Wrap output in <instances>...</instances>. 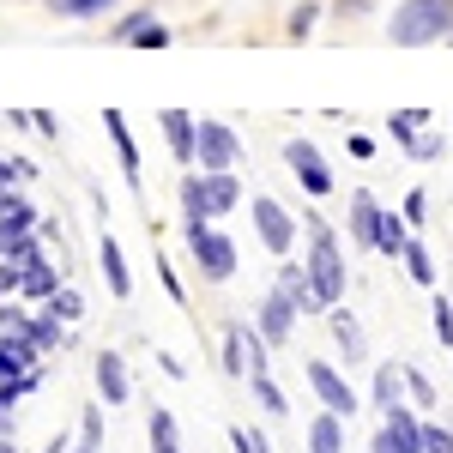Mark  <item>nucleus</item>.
<instances>
[{
  "label": "nucleus",
  "instance_id": "nucleus-1",
  "mask_svg": "<svg viewBox=\"0 0 453 453\" xmlns=\"http://www.w3.org/2000/svg\"><path fill=\"white\" fill-rule=\"evenodd\" d=\"M303 242H309V254H303V266H309V290H314V314H326L333 303H345V242H339V230L320 218V211H303Z\"/></svg>",
  "mask_w": 453,
  "mask_h": 453
},
{
  "label": "nucleus",
  "instance_id": "nucleus-2",
  "mask_svg": "<svg viewBox=\"0 0 453 453\" xmlns=\"http://www.w3.org/2000/svg\"><path fill=\"white\" fill-rule=\"evenodd\" d=\"M393 49H435L453 36V0H393L387 19Z\"/></svg>",
  "mask_w": 453,
  "mask_h": 453
},
{
  "label": "nucleus",
  "instance_id": "nucleus-3",
  "mask_svg": "<svg viewBox=\"0 0 453 453\" xmlns=\"http://www.w3.org/2000/svg\"><path fill=\"white\" fill-rule=\"evenodd\" d=\"M248 218H254V236H260V248H266L273 260H290V254H296L303 218L284 206V200H273V194H254V200H248Z\"/></svg>",
  "mask_w": 453,
  "mask_h": 453
},
{
  "label": "nucleus",
  "instance_id": "nucleus-4",
  "mask_svg": "<svg viewBox=\"0 0 453 453\" xmlns=\"http://www.w3.org/2000/svg\"><path fill=\"white\" fill-rule=\"evenodd\" d=\"M181 242H188V260H194V273H200L206 284H230L236 273H242V248L230 242L218 224H211V230H194V236H181Z\"/></svg>",
  "mask_w": 453,
  "mask_h": 453
},
{
  "label": "nucleus",
  "instance_id": "nucleus-5",
  "mask_svg": "<svg viewBox=\"0 0 453 453\" xmlns=\"http://www.w3.org/2000/svg\"><path fill=\"white\" fill-rule=\"evenodd\" d=\"M303 381H309V393L320 399V411H339V418H357V387H350V375L339 369V363H326V357H309L303 363Z\"/></svg>",
  "mask_w": 453,
  "mask_h": 453
},
{
  "label": "nucleus",
  "instance_id": "nucleus-6",
  "mask_svg": "<svg viewBox=\"0 0 453 453\" xmlns=\"http://www.w3.org/2000/svg\"><path fill=\"white\" fill-rule=\"evenodd\" d=\"M284 170L296 175V188H303L309 200H326V194L339 188V181H333V164H326V151H320L314 140H303V134L284 140Z\"/></svg>",
  "mask_w": 453,
  "mask_h": 453
},
{
  "label": "nucleus",
  "instance_id": "nucleus-7",
  "mask_svg": "<svg viewBox=\"0 0 453 453\" xmlns=\"http://www.w3.org/2000/svg\"><path fill=\"white\" fill-rule=\"evenodd\" d=\"M296 320H303V303H296L290 290H279V284H273V290L260 296V314H254V333H260V339H266L273 350H284L290 339H296Z\"/></svg>",
  "mask_w": 453,
  "mask_h": 453
},
{
  "label": "nucleus",
  "instance_id": "nucleus-8",
  "mask_svg": "<svg viewBox=\"0 0 453 453\" xmlns=\"http://www.w3.org/2000/svg\"><path fill=\"white\" fill-rule=\"evenodd\" d=\"M242 164V134L230 121H200V145H194V170H236Z\"/></svg>",
  "mask_w": 453,
  "mask_h": 453
},
{
  "label": "nucleus",
  "instance_id": "nucleus-9",
  "mask_svg": "<svg viewBox=\"0 0 453 453\" xmlns=\"http://www.w3.org/2000/svg\"><path fill=\"white\" fill-rule=\"evenodd\" d=\"M175 206H181V236L218 224V211H211V200H206V175L200 170H181V181H175Z\"/></svg>",
  "mask_w": 453,
  "mask_h": 453
},
{
  "label": "nucleus",
  "instance_id": "nucleus-10",
  "mask_svg": "<svg viewBox=\"0 0 453 453\" xmlns=\"http://www.w3.org/2000/svg\"><path fill=\"white\" fill-rule=\"evenodd\" d=\"M157 127H164V145H170L175 170H194V145H200V115H194V109H164V115H157Z\"/></svg>",
  "mask_w": 453,
  "mask_h": 453
},
{
  "label": "nucleus",
  "instance_id": "nucleus-11",
  "mask_svg": "<svg viewBox=\"0 0 453 453\" xmlns=\"http://www.w3.org/2000/svg\"><path fill=\"white\" fill-rule=\"evenodd\" d=\"M326 320V333H333V345H339V357H345V369H357L363 357H369V339H363V320L345 309V303H333V309L320 314Z\"/></svg>",
  "mask_w": 453,
  "mask_h": 453
},
{
  "label": "nucleus",
  "instance_id": "nucleus-12",
  "mask_svg": "<svg viewBox=\"0 0 453 453\" xmlns=\"http://www.w3.org/2000/svg\"><path fill=\"white\" fill-rule=\"evenodd\" d=\"M91 381H97V399H104V405H127V399H134V381H127V357H121V350H97V363H91Z\"/></svg>",
  "mask_w": 453,
  "mask_h": 453
},
{
  "label": "nucleus",
  "instance_id": "nucleus-13",
  "mask_svg": "<svg viewBox=\"0 0 453 453\" xmlns=\"http://www.w3.org/2000/svg\"><path fill=\"white\" fill-rule=\"evenodd\" d=\"M97 266H104V290L115 296V303H127L134 296V266H127V248L115 242V236H97Z\"/></svg>",
  "mask_w": 453,
  "mask_h": 453
},
{
  "label": "nucleus",
  "instance_id": "nucleus-14",
  "mask_svg": "<svg viewBox=\"0 0 453 453\" xmlns=\"http://www.w3.org/2000/svg\"><path fill=\"white\" fill-rule=\"evenodd\" d=\"M375 224H381V200H375L369 188H357V194L345 200V236L357 248H369V254H375Z\"/></svg>",
  "mask_w": 453,
  "mask_h": 453
},
{
  "label": "nucleus",
  "instance_id": "nucleus-15",
  "mask_svg": "<svg viewBox=\"0 0 453 453\" xmlns=\"http://www.w3.org/2000/svg\"><path fill=\"white\" fill-rule=\"evenodd\" d=\"M61 284H67V273H61V260L49 254V260H36V266H25V284H19V303H31V309H42L49 296H61Z\"/></svg>",
  "mask_w": 453,
  "mask_h": 453
},
{
  "label": "nucleus",
  "instance_id": "nucleus-16",
  "mask_svg": "<svg viewBox=\"0 0 453 453\" xmlns=\"http://www.w3.org/2000/svg\"><path fill=\"white\" fill-rule=\"evenodd\" d=\"M104 134H109V145H115V157H121V175L140 188V145H134V127H127L121 109H104Z\"/></svg>",
  "mask_w": 453,
  "mask_h": 453
},
{
  "label": "nucleus",
  "instance_id": "nucleus-17",
  "mask_svg": "<svg viewBox=\"0 0 453 453\" xmlns=\"http://www.w3.org/2000/svg\"><path fill=\"white\" fill-rule=\"evenodd\" d=\"M369 405L375 411H393V405H405V363H381L375 375H369Z\"/></svg>",
  "mask_w": 453,
  "mask_h": 453
},
{
  "label": "nucleus",
  "instance_id": "nucleus-18",
  "mask_svg": "<svg viewBox=\"0 0 453 453\" xmlns=\"http://www.w3.org/2000/svg\"><path fill=\"white\" fill-rule=\"evenodd\" d=\"M411 236H418V230L405 224V211H399V206H381V224H375V254H387V260H399Z\"/></svg>",
  "mask_w": 453,
  "mask_h": 453
},
{
  "label": "nucleus",
  "instance_id": "nucleus-19",
  "mask_svg": "<svg viewBox=\"0 0 453 453\" xmlns=\"http://www.w3.org/2000/svg\"><path fill=\"white\" fill-rule=\"evenodd\" d=\"M200 175H206V200L218 218H230V211L242 206V175L236 170H200Z\"/></svg>",
  "mask_w": 453,
  "mask_h": 453
},
{
  "label": "nucleus",
  "instance_id": "nucleus-20",
  "mask_svg": "<svg viewBox=\"0 0 453 453\" xmlns=\"http://www.w3.org/2000/svg\"><path fill=\"white\" fill-rule=\"evenodd\" d=\"M345 423L339 411H314L309 418V453H345Z\"/></svg>",
  "mask_w": 453,
  "mask_h": 453
},
{
  "label": "nucleus",
  "instance_id": "nucleus-21",
  "mask_svg": "<svg viewBox=\"0 0 453 453\" xmlns=\"http://www.w3.org/2000/svg\"><path fill=\"white\" fill-rule=\"evenodd\" d=\"M218 363H224L230 381H248V320H230V326H224V350H218Z\"/></svg>",
  "mask_w": 453,
  "mask_h": 453
},
{
  "label": "nucleus",
  "instance_id": "nucleus-22",
  "mask_svg": "<svg viewBox=\"0 0 453 453\" xmlns=\"http://www.w3.org/2000/svg\"><path fill=\"white\" fill-rule=\"evenodd\" d=\"M25 339H31L42 357H55V350L67 345V326H61V320H55L49 309H31V326H25Z\"/></svg>",
  "mask_w": 453,
  "mask_h": 453
},
{
  "label": "nucleus",
  "instance_id": "nucleus-23",
  "mask_svg": "<svg viewBox=\"0 0 453 453\" xmlns=\"http://www.w3.org/2000/svg\"><path fill=\"white\" fill-rule=\"evenodd\" d=\"M399 266L411 273V284H423V290H441V284H435V254H429V242H423V236H411V242H405Z\"/></svg>",
  "mask_w": 453,
  "mask_h": 453
},
{
  "label": "nucleus",
  "instance_id": "nucleus-24",
  "mask_svg": "<svg viewBox=\"0 0 453 453\" xmlns=\"http://www.w3.org/2000/svg\"><path fill=\"white\" fill-rule=\"evenodd\" d=\"M273 284H279V290H290V296H296V303H303V314H314L309 266H303V260H296V254H290V260H279V273H273Z\"/></svg>",
  "mask_w": 453,
  "mask_h": 453
},
{
  "label": "nucleus",
  "instance_id": "nucleus-25",
  "mask_svg": "<svg viewBox=\"0 0 453 453\" xmlns=\"http://www.w3.org/2000/svg\"><path fill=\"white\" fill-rule=\"evenodd\" d=\"M36 218H42V211H36L31 200H25V194H6V206H0V230H6L12 242H19V236H31V230H36Z\"/></svg>",
  "mask_w": 453,
  "mask_h": 453
},
{
  "label": "nucleus",
  "instance_id": "nucleus-26",
  "mask_svg": "<svg viewBox=\"0 0 453 453\" xmlns=\"http://www.w3.org/2000/svg\"><path fill=\"white\" fill-rule=\"evenodd\" d=\"M320 12H326V0H296L290 19H284V36H290V42H309L314 25H320Z\"/></svg>",
  "mask_w": 453,
  "mask_h": 453
},
{
  "label": "nucleus",
  "instance_id": "nucleus-27",
  "mask_svg": "<svg viewBox=\"0 0 453 453\" xmlns=\"http://www.w3.org/2000/svg\"><path fill=\"white\" fill-rule=\"evenodd\" d=\"M42 6H49L55 19H79V25H85V19H109L121 0H42Z\"/></svg>",
  "mask_w": 453,
  "mask_h": 453
},
{
  "label": "nucleus",
  "instance_id": "nucleus-28",
  "mask_svg": "<svg viewBox=\"0 0 453 453\" xmlns=\"http://www.w3.org/2000/svg\"><path fill=\"white\" fill-rule=\"evenodd\" d=\"M423 127H429V109H393V115H387V134H393V145H399V151L418 140Z\"/></svg>",
  "mask_w": 453,
  "mask_h": 453
},
{
  "label": "nucleus",
  "instance_id": "nucleus-29",
  "mask_svg": "<svg viewBox=\"0 0 453 453\" xmlns=\"http://www.w3.org/2000/svg\"><path fill=\"white\" fill-rule=\"evenodd\" d=\"M145 429H151V453H181V435H175V411H164V405H151V418H145Z\"/></svg>",
  "mask_w": 453,
  "mask_h": 453
},
{
  "label": "nucleus",
  "instance_id": "nucleus-30",
  "mask_svg": "<svg viewBox=\"0 0 453 453\" xmlns=\"http://www.w3.org/2000/svg\"><path fill=\"white\" fill-rule=\"evenodd\" d=\"M248 393H254V405H260L266 418H284V411H290V399L279 393V381H273V375H248Z\"/></svg>",
  "mask_w": 453,
  "mask_h": 453
},
{
  "label": "nucleus",
  "instance_id": "nucleus-31",
  "mask_svg": "<svg viewBox=\"0 0 453 453\" xmlns=\"http://www.w3.org/2000/svg\"><path fill=\"white\" fill-rule=\"evenodd\" d=\"M405 399H411L418 411H435V381L423 375L418 363H405Z\"/></svg>",
  "mask_w": 453,
  "mask_h": 453
},
{
  "label": "nucleus",
  "instance_id": "nucleus-32",
  "mask_svg": "<svg viewBox=\"0 0 453 453\" xmlns=\"http://www.w3.org/2000/svg\"><path fill=\"white\" fill-rule=\"evenodd\" d=\"M429 320H435V339H441V350H453V290H435Z\"/></svg>",
  "mask_w": 453,
  "mask_h": 453
},
{
  "label": "nucleus",
  "instance_id": "nucleus-33",
  "mask_svg": "<svg viewBox=\"0 0 453 453\" xmlns=\"http://www.w3.org/2000/svg\"><path fill=\"white\" fill-rule=\"evenodd\" d=\"M42 309L55 314V320H61V326H73V320H79V314H85V296H79V290H73V284H61V296H49V303H42Z\"/></svg>",
  "mask_w": 453,
  "mask_h": 453
},
{
  "label": "nucleus",
  "instance_id": "nucleus-34",
  "mask_svg": "<svg viewBox=\"0 0 453 453\" xmlns=\"http://www.w3.org/2000/svg\"><path fill=\"white\" fill-rule=\"evenodd\" d=\"M145 25H151V12H121V19H115V31H109V42H115V49H134Z\"/></svg>",
  "mask_w": 453,
  "mask_h": 453
},
{
  "label": "nucleus",
  "instance_id": "nucleus-35",
  "mask_svg": "<svg viewBox=\"0 0 453 453\" xmlns=\"http://www.w3.org/2000/svg\"><path fill=\"white\" fill-rule=\"evenodd\" d=\"M423 453H453V418H423Z\"/></svg>",
  "mask_w": 453,
  "mask_h": 453
},
{
  "label": "nucleus",
  "instance_id": "nucleus-36",
  "mask_svg": "<svg viewBox=\"0 0 453 453\" xmlns=\"http://www.w3.org/2000/svg\"><path fill=\"white\" fill-rule=\"evenodd\" d=\"M230 448L236 453H273V441H266V429H254V423H230Z\"/></svg>",
  "mask_w": 453,
  "mask_h": 453
},
{
  "label": "nucleus",
  "instance_id": "nucleus-37",
  "mask_svg": "<svg viewBox=\"0 0 453 453\" xmlns=\"http://www.w3.org/2000/svg\"><path fill=\"white\" fill-rule=\"evenodd\" d=\"M79 441H85V448H97V453H104V399L79 411Z\"/></svg>",
  "mask_w": 453,
  "mask_h": 453
},
{
  "label": "nucleus",
  "instance_id": "nucleus-38",
  "mask_svg": "<svg viewBox=\"0 0 453 453\" xmlns=\"http://www.w3.org/2000/svg\"><path fill=\"white\" fill-rule=\"evenodd\" d=\"M399 211H405V224L423 236V230H429V188H411V194L399 200Z\"/></svg>",
  "mask_w": 453,
  "mask_h": 453
},
{
  "label": "nucleus",
  "instance_id": "nucleus-39",
  "mask_svg": "<svg viewBox=\"0 0 453 453\" xmlns=\"http://www.w3.org/2000/svg\"><path fill=\"white\" fill-rule=\"evenodd\" d=\"M405 157H418V164H435V157H448V140H441V134H418V140L405 145Z\"/></svg>",
  "mask_w": 453,
  "mask_h": 453
},
{
  "label": "nucleus",
  "instance_id": "nucleus-40",
  "mask_svg": "<svg viewBox=\"0 0 453 453\" xmlns=\"http://www.w3.org/2000/svg\"><path fill=\"white\" fill-rule=\"evenodd\" d=\"M157 284H164V296H170L175 309H188V284H181V273H175L170 260H157Z\"/></svg>",
  "mask_w": 453,
  "mask_h": 453
},
{
  "label": "nucleus",
  "instance_id": "nucleus-41",
  "mask_svg": "<svg viewBox=\"0 0 453 453\" xmlns=\"http://www.w3.org/2000/svg\"><path fill=\"white\" fill-rule=\"evenodd\" d=\"M369 6H375V0H326L333 19H369Z\"/></svg>",
  "mask_w": 453,
  "mask_h": 453
},
{
  "label": "nucleus",
  "instance_id": "nucleus-42",
  "mask_svg": "<svg viewBox=\"0 0 453 453\" xmlns=\"http://www.w3.org/2000/svg\"><path fill=\"white\" fill-rule=\"evenodd\" d=\"M31 127H36V134H42V140H55V134H61V121H55L49 109H31Z\"/></svg>",
  "mask_w": 453,
  "mask_h": 453
},
{
  "label": "nucleus",
  "instance_id": "nucleus-43",
  "mask_svg": "<svg viewBox=\"0 0 453 453\" xmlns=\"http://www.w3.org/2000/svg\"><path fill=\"white\" fill-rule=\"evenodd\" d=\"M369 453H405V448H399V435L381 423V429H375V441H369Z\"/></svg>",
  "mask_w": 453,
  "mask_h": 453
},
{
  "label": "nucleus",
  "instance_id": "nucleus-44",
  "mask_svg": "<svg viewBox=\"0 0 453 453\" xmlns=\"http://www.w3.org/2000/svg\"><path fill=\"white\" fill-rule=\"evenodd\" d=\"M157 369H164L170 381H188V369H181V357H175V350H157Z\"/></svg>",
  "mask_w": 453,
  "mask_h": 453
},
{
  "label": "nucleus",
  "instance_id": "nucleus-45",
  "mask_svg": "<svg viewBox=\"0 0 453 453\" xmlns=\"http://www.w3.org/2000/svg\"><path fill=\"white\" fill-rule=\"evenodd\" d=\"M345 151H350V157H375V140H369V134H350Z\"/></svg>",
  "mask_w": 453,
  "mask_h": 453
},
{
  "label": "nucleus",
  "instance_id": "nucleus-46",
  "mask_svg": "<svg viewBox=\"0 0 453 453\" xmlns=\"http://www.w3.org/2000/svg\"><path fill=\"white\" fill-rule=\"evenodd\" d=\"M12 181H19V188H25V181H36V164H31V157H12Z\"/></svg>",
  "mask_w": 453,
  "mask_h": 453
},
{
  "label": "nucleus",
  "instance_id": "nucleus-47",
  "mask_svg": "<svg viewBox=\"0 0 453 453\" xmlns=\"http://www.w3.org/2000/svg\"><path fill=\"white\" fill-rule=\"evenodd\" d=\"M42 453H73V441H67V435H49V448H42Z\"/></svg>",
  "mask_w": 453,
  "mask_h": 453
},
{
  "label": "nucleus",
  "instance_id": "nucleus-48",
  "mask_svg": "<svg viewBox=\"0 0 453 453\" xmlns=\"http://www.w3.org/2000/svg\"><path fill=\"white\" fill-rule=\"evenodd\" d=\"M0 453H19V441H12V435H0Z\"/></svg>",
  "mask_w": 453,
  "mask_h": 453
},
{
  "label": "nucleus",
  "instance_id": "nucleus-49",
  "mask_svg": "<svg viewBox=\"0 0 453 453\" xmlns=\"http://www.w3.org/2000/svg\"><path fill=\"white\" fill-rule=\"evenodd\" d=\"M73 453H97V448H85V441H73Z\"/></svg>",
  "mask_w": 453,
  "mask_h": 453
},
{
  "label": "nucleus",
  "instance_id": "nucleus-50",
  "mask_svg": "<svg viewBox=\"0 0 453 453\" xmlns=\"http://www.w3.org/2000/svg\"><path fill=\"white\" fill-rule=\"evenodd\" d=\"M448 49H453V36H448Z\"/></svg>",
  "mask_w": 453,
  "mask_h": 453
}]
</instances>
